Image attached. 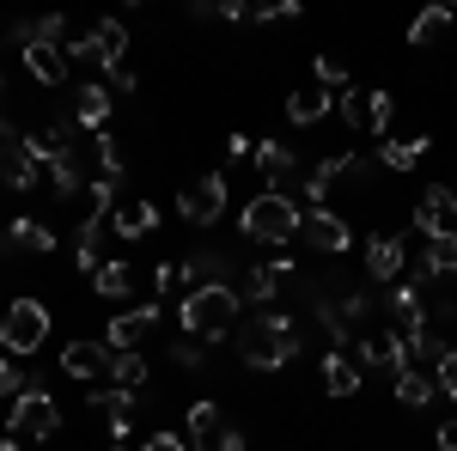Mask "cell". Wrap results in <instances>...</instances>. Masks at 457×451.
Instances as JSON below:
<instances>
[{"mask_svg": "<svg viewBox=\"0 0 457 451\" xmlns=\"http://www.w3.org/2000/svg\"><path fill=\"white\" fill-rule=\"evenodd\" d=\"M415 226H421L427 238H457V189L433 183L421 202H415Z\"/></svg>", "mask_w": 457, "mask_h": 451, "instance_id": "9", "label": "cell"}, {"mask_svg": "<svg viewBox=\"0 0 457 451\" xmlns=\"http://www.w3.org/2000/svg\"><path fill=\"white\" fill-rule=\"evenodd\" d=\"M433 446H439V451H457V415H452V421H439V433H433Z\"/></svg>", "mask_w": 457, "mask_h": 451, "instance_id": "41", "label": "cell"}, {"mask_svg": "<svg viewBox=\"0 0 457 451\" xmlns=\"http://www.w3.org/2000/svg\"><path fill=\"white\" fill-rule=\"evenodd\" d=\"M427 275H457V238H427Z\"/></svg>", "mask_w": 457, "mask_h": 451, "instance_id": "33", "label": "cell"}, {"mask_svg": "<svg viewBox=\"0 0 457 451\" xmlns=\"http://www.w3.org/2000/svg\"><path fill=\"white\" fill-rule=\"evenodd\" d=\"M110 384H122V390H141L146 384V360L129 347V354H110Z\"/></svg>", "mask_w": 457, "mask_h": 451, "instance_id": "31", "label": "cell"}, {"mask_svg": "<svg viewBox=\"0 0 457 451\" xmlns=\"http://www.w3.org/2000/svg\"><path fill=\"white\" fill-rule=\"evenodd\" d=\"M73 116H79L86 129H98V135H104V122H110V92H104V86H98V79L73 92Z\"/></svg>", "mask_w": 457, "mask_h": 451, "instance_id": "25", "label": "cell"}, {"mask_svg": "<svg viewBox=\"0 0 457 451\" xmlns=\"http://www.w3.org/2000/svg\"><path fill=\"white\" fill-rule=\"evenodd\" d=\"M171 360H177V366H202V342H195V336H183V342L171 347Z\"/></svg>", "mask_w": 457, "mask_h": 451, "instance_id": "38", "label": "cell"}, {"mask_svg": "<svg viewBox=\"0 0 457 451\" xmlns=\"http://www.w3.org/2000/svg\"><path fill=\"white\" fill-rule=\"evenodd\" d=\"M0 146H6V122H0Z\"/></svg>", "mask_w": 457, "mask_h": 451, "instance_id": "44", "label": "cell"}, {"mask_svg": "<svg viewBox=\"0 0 457 451\" xmlns=\"http://www.w3.org/2000/svg\"><path fill=\"white\" fill-rule=\"evenodd\" d=\"M92 287H98V299H129V293H135V269H129V263H104V269L92 275Z\"/></svg>", "mask_w": 457, "mask_h": 451, "instance_id": "30", "label": "cell"}, {"mask_svg": "<svg viewBox=\"0 0 457 451\" xmlns=\"http://www.w3.org/2000/svg\"><path fill=\"white\" fill-rule=\"evenodd\" d=\"M433 384H439V397H452V403H457V354H452V347L439 354V366H433Z\"/></svg>", "mask_w": 457, "mask_h": 451, "instance_id": "35", "label": "cell"}, {"mask_svg": "<svg viewBox=\"0 0 457 451\" xmlns=\"http://www.w3.org/2000/svg\"><path fill=\"white\" fill-rule=\"evenodd\" d=\"M104 244H110V213H86L79 220V238H73V263L86 275H98L104 269Z\"/></svg>", "mask_w": 457, "mask_h": 451, "instance_id": "16", "label": "cell"}, {"mask_svg": "<svg viewBox=\"0 0 457 451\" xmlns=\"http://www.w3.org/2000/svg\"><path fill=\"white\" fill-rule=\"evenodd\" d=\"M293 280V256H275V263H256L245 275V293L256 299V312H275V299H281V287Z\"/></svg>", "mask_w": 457, "mask_h": 451, "instance_id": "13", "label": "cell"}, {"mask_svg": "<svg viewBox=\"0 0 457 451\" xmlns=\"http://www.w3.org/2000/svg\"><path fill=\"white\" fill-rule=\"evenodd\" d=\"M390 390H396V403H403V409H427V403H433V397H439V384L427 379V372H415V366H403V372H396V384H390Z\"/></svg>", "mask_w": 457, "mask_h": 451, "instance_id": "27", "label": "cell"}, {"mask_svg": "<svg viewBox=\"0 0 457 451\" xmlns=\"http://www.w3.org/2000/svg\"><path fill=\"white\" fill-rule=\"evenodd\" d=\"M329 110H336V92H323V86H317V92H293V98H287V122L312 129V122H323Z\"/></svg>", "mask_w": 457, "mask_h": 451, "instance_id": "24", "label": "cell"}, {"mask_svg": "<svg viewBox=\"0 0 457 451\" xmlns=\"http://www.w3.org/2000/svg\"><path fill=\"white\" fill-rule=\"evenodd\" d=\"M445 25H457V6H427L421 19L409 25V49H427V43L445 31Z\"/></svg>", "mask_w": 457, "mask_h": 451, "instance_id": "29", "label": "cell"}, {"mask_svg": "<svg viewBox=\"0 0 457 451\" xmlns=\"http://www.w3.org/2000/svg\"><path fill=\"white\" fill-rule=\"evenodd\" d=\"M421 280H427V269L415 280H396V287H385V312L396 317V330L409 336V330H421L427 323V305H421Z\"/></svg>", "mask_w": 457, "mask_h": 451, "instance_id": "14", "label": "cell"}, {"mask_svg": "<svg viewBox=\"0 0 457 451\" xmlns=\"http://www.w3.org/2000/svg\"><path fill=\"white\" fill-rule=\"evenodd\" d=\"M323 390H329V397H353V390H360V360H353V347H329V354H323Z\"/></svg>", "mask_w": 457, "mask_h": 451, "instance_id": "20", "label": "cell"}, {"mask_svg": "<svg viewBox=\"0 0 457 451\" xmlns=\"http://www.w3.org/2000/svg\"><path fill=\"white\" fill-rule=\"evenodd\" d=\"M177 208H183V220H189V226H213V220L226 213V177H220V171L195 177V183L177 196Z\"/></svg>", "mask_w": 457, "mask_h": 451, "instance_id": "8", "label": "cell"}, {"mask_svg": "<svg viewBox=\"0 0 457 451\" xmlns=\"http://www.w3.org/2000/svg\"><path fill=\"white\" fill-rule=\"evenodd\" d=\"M183 280H189V293H195V287H232V263H226L220 250H189Z\"/></svg>", "mask_w": 457, "mask_h": 451, "instance_id": "19", "label": "cell"}, {"mask_svg": "<svg viewBox=\"0 0 457 451\" xmlns=\"http://www.w3.org/2000/svg\"><path fill=\"white\" fill-rule=\"evenodd\" d=\"M353 347H360V354H353L360 366H378V372H390V379L409 366V342H403V330H372V336H360Z\"/></svg>", "mask_w": 457, "mask_h": 451, "instance_id": "10", "label": "cell"}, {"mask_svg": "<svg viewBox=\"0 0 457 451\" xmlns=\"http://www.w3.org/2000/svg\"><path fill=\"white\" fill-rule=\"evenodd\" d=\"M238 305H245V293H232V287H195V293H183V336H195V342H220L226 330H238Z\"/></svg>", "mask_w": 457, "mask_h": 451, "instance_id": "2", "label": "cell"}, {"mask_svg": "<svg viewBox=\"0 0 457 451\" xmlns=\"http://www.w3.org/2000/svg\"><path fill=\"white\" fill-rule=\"evenodd\" d=\"M299 323L281 312H256L238 323V360L245 366H256V372H275V366H287V360H299Z\"/></svg>", "mask_w": 457, "mask_h": 451, "instance_id": "1", "label": "cell"}, {"mask_svg": "<svg viewBox=\"0 0 457 451\" xmlns=\"http://www.w3.org/2000/svg\"><path fill=\"white\" fill-rule=\"evenodd\" d=\"M153 226H159L153 202H116V213H110V238H146Z\"/></svg>", "mask_w": 457, "mask_h": 451, "instance_id": "21", "label": "cell"}, {"mask_svg": "<svg viewBox=\"0 0 457 451\" xmlns=\"http://www.w3.org/2000/svg\"><path fill=\"white\" fill-rule=\"evenodd\" d=\"M153 330H159V305H135V312L110 317V330H104V347H110V354H129V347L141 342V336H153Z\"/></svg>", "mask_w": 457, "mask_h": 451, "instance_id": "15", "label": "cell"}, {"mask_svg": "<svg viewBox=\"0 0 457 451\" xmlns=\"http://www.w3.org/2000/svg\"><path fill=\"white\" fill-rule=\"evenodd\" d=\"M195 451H245V433H238V427H220L208 439H195Z\"/></svg>", "mask_w": 457, "mask_h": 451, "instance_id": "36", "label": "cell"}, {"mask_svg": "<svg viewBox=\"0 0 457 451\" xmlns=\"http://www.w3.org/2000/svg\"><path fill=\"white\" fill-rule=\"evenodd\" d=\"M37 177H43V159L31 153V140H6L0 146V183L25 196V189H37Z\"/></svg>", "mask_w": 457, "mask_h": 451, "instance_id": "12", "label": "cell"}, {"mask_svg": "<svg viewBox=\"0 0 457 451\" xmlns=\"http://www.w3.org/2000/svg\"><path fill=\"white\" fill-rule=\"evenodd\" d=\"M452 312H457V305H452Z\"/></svg>", "mask_w": 457, "mask_h": 451, "instance_id": "46", "label": "cell"}, {"mask_svg": "<svg viewBox=\"0 0 457 451\" xmlns=\"http://www.w3.org/2000/svg\"><path fill=\"white\" fill-rule=\"evenodd\" d=\"M153 287H159V293L183 287V269H177V263H159V269H153Z\"/></svg>", "mask_w": 457, "mask_h": 451, "instance_id": "39", "label": "cell"}, {"mask_svg": "<svg viewBox=\"0 0 457 451\" xmlns=\"http://www.w3.org/2000/svg\"><path fill=\"white\" fill-rule=\"evenodd\" d=\"M25 384H31V379H19V366H12V360H0V397H19Z\"/></svg>", "mask_w": 457, "mask_h": 451, "instance_id": "37", "label": "cell"}, {"mask_svg": "<svg viewBox=\"0 0 457 451\" xmlns=\"http://www.w3.org/2000/svg\"><path fill=\"white\" fill-rule=\"evenodd\" d=\"M92 49H98V68L116 73V68H122V55H129V31H122L116 19H98V25H92Z\"/></svg>", "mask_w": 457, "mask_h": 451, "instance_id": "22", "label": "cell"}, {"mask_svg": "<svg viewBox=\"0 0 457 451\" xmlns=\"http://www.w3.org/2000/svg\"><path fill=\"white\" fill-rule=\"evenodd\" d=\"M110 451H129V446H110Z\"/></svg>", "mask_w": 457, "mask_h": 451, "instance_id": "45", "label": "cell"}, {"mask_svg": "<svg viewBox=\"0 0 457 451\" xmlns=\"http://www.w3.org/2000/svg\"><path fill=\"white\" fill-rule=\"evenodd\" d=\"M49 342V305L43 299H12L6 317H0V347H6V360H25L37 347Z\"/></svg>", "mask_w": 457, "mask_h": 451, "instance_id": "4", "label": "cell"}, {"mask_svg": "<svg viewBox=\"0 0 457 451\" xmlns=\"http://www.w3.org/2000/svg\"><path fill=\"white\" fill-rule=\"evenodd\" d=\"M62 372H73V379H86V384L110 379V347L104 342H68L62 347Z\"/></svg>", "mask_w": 457, "mask_h": 451, "instance_id": "18", "label": "cell"}, {"mask_svg": "<svg viewBox=\"0 0 457 451\" xmlns=\"http://www.w3.org/2000/svg\"><path fill=\"white\" fill-rule=\"evenodd\" d=\"M427 146H433L427 135H415V140H385V146H378V165H385V171H415V165L427 159Z\"/></svg>", "mask_w": 457, "mask_h": 451, "instance_id": "26", "label": "cell"}, {"mask_svg": "<svg viewBox=\"0 0 457 451\" xmlns=\"http://www.w3.org/2000/svg\"><path fill=\"white\" fill-rule=\"evenodd\" d=\"M250 159H256V171L269 177V196H287V202H293V196H305V171H299V159L287 153L281 140H262Z\"/></svg>", "mask_w": 457, "mask_h": 451, "instance_id": "6", "label": "cell"}, {"mask_svg": "<svg viewBox=\"0 0 457 451\" xmlns=\"http://www.w3.org/2000/svg\"><path fill=\"white\" fill-rule=\"evenodd\" d=\"M299 238L312 244V250H323V256H342V250L353 244V232H348V220H342V213L312 208V213H305V226H299Z\"/></svg>", "mask_w": 457, "mask_h": 451, "instance_id": "11", "label": "cell"}, {"mask_svg": "<svg viewBox=\"0 0 457 451\" xmlns=\"http://www.w3.org/2000/svg\"><path fill=\"white\" fill-rule=\"evenodd\" d=\"M25 68H31V79H43V86H62V79H68V55H62L55 43H25Z\"/></svg>", "mask_w": 457, "mask_h": 451, "instance_id": "23", "label": "cell"}, {"mask_svg": "<svg viewBox=\"0 0 457 451\" xmlns=\"http://www.w3.org/2000/svg\"><path fill=\"white\" fill-rule=\"evenodd\" d=\"M6 238L19 244V250H31V256H49V250H55V232H49L43 220H12Z\"/></svg>", "mask_w": 457, "mask_h": 451, "instance_id": "28", "label": "cell"}, {"mask_svg": "<svg viewBox=\"0 0 457 451\" xmlns=\"http://www.w3.org/2000/svg\"><path fill=\"white\" fill-rule=\"evenodd\" d=\"M55 427H62V409H55V397H49V390L31 379L19 397H12L6 433H12V439H37V446H43V439H55Z\"/></svg>", "mask_w": 457, "mask_h": 451, "instance_id": "5", "label": "cell"}, {"mask_svg": "<svg viewBox=\"0 0 457 451\" xmlns=\"http://www.w3.org/2000/svg\"><path fill=\"white\" fill-rule=\"evenodd\" d=\"M183 427H189V439H208V433H220V427H226V421H220V409H213L208 397H202V403H189Z\"/></svg>", "mask_w": 457, "mask_h": 451, "instance_id": "32", "label": "cell"}, {"mask_svg": "<svg viewBox=\"0 0 457 451\" xmlns=\"http://www.w3.org/2000/svg\"><path fill=\"white\" fill-rule=\"evenodd\" d=\"M403 263H409V244L390 238V232H378V238H366V275L385 280V287H396V275H403Z\"/></svg>", "mask_w": 457, "mask_h": 451, "instance_id": "17", "label": "cell"}, {"mask_svg": "<svg viewBox=\"0 0 457 451\" xmlns=\"http://www.w3.org/2000/svg\"><path fill=\"white\" fill-rule=\"evenodd\" d=\"M141 451H189V446H183V433H153Z\"/></svg>", "mask_w": 457, "mask_h": 451, "instance_id": "40", "label": "cell"}, {"mask_svg": "<svg viewBox=\"0 0 457 451\" xmlns=\"http://www.w3.org/2000/svg\"><path fill=\"white\" fill-rule=\"evenodd\" d=\"M317 79H323V92H336V98L348 92V68H342L336 55H317Z\"/></svg>", "mask_w": 457, "mask_h": 451, "instance_id": "34", "label": "cell"}, {"mask_svg": "<svg viewBox=\"0 0 457 451\" xmlns=\"http://www.w3.org/2000/svg\"><path fill=\"white\" fill-rule=\"evenodd\" d=\"M0 451H19V439H0Z\"/></svg>", "mask_w": 457, "mask_h": 451, "instance_id": "43", "label": "cell"}, {"mask_svg": "<svg viewBox=\"0 0 457 451\" xmlns=\"http://www.w3.org/2000/svg\"><path fill=\"white\" fill-rule=\"evenodd\" d=\"M245 244H293L299 238V226H305V213H299V202H287V196H250L245 208Z\"/></svg>", "mask_w": 457, "mask_h": 451, "instance_id": "3", "label": "cell"}, {"mask_svg": "<svg viewBox=\"0 0 457 451\" xmlns=\"http://www.w3.org/2000/svg\"><path fill=\"white\" fill-rule=\"evenodd\" d=\"M336 110H342V122L348 129H366V135H385L390 129V92H360V86H348L342 98H336Z\"/></svg>", "mask_w": 457, "mask_h": 451, "instance_id": "7", "label": "cell"}, {"mask_svg": "<svg viewBox=\"0 0 457 451\" xmlns=\"http://www.w3.org/2000/svg\"><path fill=\"white\" fill-rule=\"evenodd\" d=\"M250 153H256V140H250V135H232V140H226V159H250Z\"/></svg>", "mask_w": 457, "mask_h": 451, "instance_id": "42", "label": "cell"}]
</instances>
